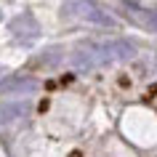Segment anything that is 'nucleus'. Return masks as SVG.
<instances>
[{"label": "nucleus", "mask_w": 157, "mask_h": 157, "mask_svg": "<svg viewBox=\"0 0 157 157\" xmlns=\"http://www.w3.org/2000/svg\"><path fill=\"white\" fill-rule=\"evenodd\" d=\"M0 115H3V120H13L16 115H24V104H6L0 109Z\"/></svg>", "instance_id": "f257e3e1"}]
</instances>
